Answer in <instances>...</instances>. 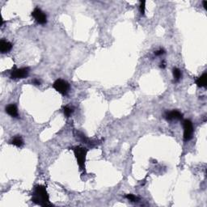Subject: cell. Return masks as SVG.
Returning a JSON list of instances; mask_svg holds the SVG:
<instances>
[{
    "label": "cell",
    "instance_id": "cell-17",
    "mask_svg": "<svg viewBox=\"0 0 207 207\" xmlns=\"http://www.w3.org/2000/svg\"><path fill=\"white\" fill-rule=\"evenodd\" d=\"M33 83L35 84V85H40V84H41V81H40L39 79H37V78H35V79L33 80Z\"/></svg>",
    "mask_w": 207,
    "mask_h": 207
},
{
    "label": "cell",
    "instance_id": "cell-16",
    "mask_svg": "<svg viewBox=\"0 0 207 207\" xmlns=\"http://www.w3.org/2000/svg\"><path fill=\"white\" fill-rule=\"evenodd\" d=\"M164 53H165V51H164V49H159V50H157L154 52V54L156 55V56H160V55L164 54Z\"/></svg>",
    "mask_w": 207,
    "mask_h": 207
},
{
    "label": "cell",
    "instance_id": "cell-6",
    "mask_svg": "<svg viewBox=\"0 0 207 207\" xmlns=\"http://www.w3.org/2000/svg\"><path fill=\"white\" fill-rule=\"evenodd\" d=\"M29 68L28 67H23L20 69H14L11 73V78L14 79L18 78H24L28 75Z\"/></svg>",
    "mask_w": 207,
    "mask_h": 207
},
{
    "label": "cell",
    "instance_id": "cell-3",
    "mask_svg": "<svg viewBox=\"0 0 207 207\" xmlns=\"http://www.w3.org/2000/svg\"><path fill=\"white\" fill-rule=\"evenodd\" d=\"M53 88H54L58 92H59L60 94L65 96V95H67V92H69L70 84H69L67 81L59 78V79H57V80L53 83Z\"/></svg>",
    "mask_w": 207,
    "mask_h": 207
},
{
    "label": "cell",
    "instance_id": "cell-12",
    "mask_svg": "<svg viewBox=\"0 0 207 207\" xmlns=\"http://www.w3.org/2000/svg\"><path fill=\"white\" fill-rule=\"evenodd\" d=\"M172 73H173V77L175 81L177 82V81L180 80V78H181V71H180V69L175 67V68H173V70H172Z\"/></svg>",
    "mask_w": 207,
    "mask_h": 207
},
{
    "label": "cell",
    "instance_id": "cell-18",
    "mask_svg": "<svg viewBox=\"0 0 207 207\" xmlns=\"http://www.w3.org/2000/svg\"><path fill=\"white\" fill-rule=\"evenodd\" d=\"M160 67L161 68H165V67H166V63H165V62H163V63H161V64H160Z\"/></svg>",
    "mask_w": 207,
    "mask_h": 207
},
{
    "label": "cell",
    "instance_id": "cell-11",
    "mask_svg": "<svg viewBox=\"0 0 207 207\" xmlns=\"http://www.w3.org/2000/svg\"><path fill=\"white\" fill-rule=\"evenodd\" d=\"M11 144L14 145V146H16L17 147H21L23 145V140L20 136L17 135L16 137H14L13 139H12V141L10 142Z\"/></svg>",
    "mask_w": 207,
    "mask_h": 207
},
{
    "label": "cell",
    "instance_id": "cell-2",
    "mask_svg": "<svg viewBox=\"0 0 207 207\" xmlns=\"http://www.w3.org/2000/svg\"><path fill=\"white\" fill-rule=\"evenodd\" d=\"M74 156L77 159L78 165L81 170H85V161H86L88 149L82 147H75L73 149Z\"/></svg>",
    "mask_w": 207,
    "mask_h": 207
},
{
    "label": "cell",
    "instance_id": "cell-1",
    "mask_svg": "<svg viewBox=\"0 0 207 207\" xmlns=\"http://www.w3.org/2000/svg\"><path fill=\"white\" fill-rule=\"evenodd\" d=\"M32 201L41 206H51L52 204L49 201V196L47 193L46 188L44 185H37L34 188Z\"/></svg>",
    "mask_w": 207,
    "mask_h": 207
},
{
    "label": "cell",
    "instance_id": "cell-7",
    "mask_svg": "<svg viewBox=\"0 0 207 207\" xmlns=\"http://www.w3.org/2000/svg\"><path fill=\"white\" fill-rule=\"evenodd\" d=\"M165 118L168 121H173V120H181L183 118V114L178 110H172L171 112H168L165 114Z\"/></svg>",
    "mask_w": 207,
    "mask_h": 207
},
{
    "label": "cell",
    "instance_id": "cell-8",
    "mask_svg": "<svg viewBox=\"0 0 207 207\" xmlns=\"http://www.w3.org/2000/svg\"><path fill=\"white\" fill-rule=\"evenodd\" d=\"M12 49V44L9 41H7L5 40H1L0 41V51L2 53H8L11 49Z\"/></svg>",
    "mask_w": 207,
    "mask_h": 207
},
{
    "label": "cell",
    "instance_id": "cell-19",
    "mask_svg": "<svg viewBox=\"0 0 207 207\" xmlns=\"http://www.w3.org/2000/svg\"><path fill=\"white\" fill-rule=\"evenodd\" d=\"M202 4H203V7L206 8V7H207V2H206V1H203V2H202Z\"/></svg>",
    "mask_w": 207,
    "mask_h": 207
},
{
    "label": "cell",
    "instance_id": "cell-15",
    "mask_svg": "<svg viewBox=\"0 0 207 207\" xmlns=\"http://www.w3.org/2000/svg\"><path fill=\"white\" fill-rule=\"evenodd\" d=\"M145 4H146V2L145 1H141L140 2V6H139V9H140V12L142 15H144L145 13Z\"/></svg>",
    "mask_w": 207,
    "mask_h": 207
},
{
    "label": "cell",
    "instance_id": "cell-4",
    "mask_svg": "<svg viewBox=\"0 0 207 207\" xmlns=\"http://www.w3.org/2000/svg\"><path fill=\"white\" fill-rule=\"evenodd\" d=\"M183 127H184V140L185 142H188L193 138L194 125L190 120L186 119L183 121Z\"/></svg>",
    "mask_w": 207,
    "mask_h": 207
},
{
    "label": "cell",
    "instance_id": "cell-14",
    "mask_svg": "<svg viewBox=\"0 0 207 207\" xmlns=\"http://www.w3.org/2000/svg\"><path fill=\"white\" fill-rule=\"evenodd\" d=\"M125 197L130 201H132V202H137V201H139V197H138L137 196L134 195V194H127V195L125 196Z\"/></svg>",
    "mask_w": 207,
    "mask_h": 207
},
{
    "label": "cell",
    "instance_id": "cell-13",
    "mask_svg": "<svg viewBox=\"0 0 207 207\" xmlns=\"http://www.w3.org/2000/svg\"><path fill=\"white\" fill-rule=\"evenodd\" d=\"M73 112H74V110H73L72 108L69 107V106H65L63 108V113H64V115L67 117H70L73 114Z\"/></svg>",
    "mask_w": 207,
    "mask_h": 207
},
{
    "label": "cell",
    "instance_id": "cell-5",
    "mask_svg": "<svg viewBox=\"0 0 207 207\" xmlns=\"http://www.w3.org/2000/svg\"><path fill=\"white\" fill-rule=\"evenodd\" d=\"M32 16L35 19L36 21L40 24H45L47 22V16L43 11L40 9L39 8H36L33 12Z\"/></svg>",
    "mask_w": 207,
    "mask_h": 207
},
{
    "label": "cell",
    "instance_id": "cell-9",
    "mask_svg": "<svg viewBox=\"0 0 207 207\" xmlns=\"http://www.w3.org/2000/svg\"><path fill=\"white\" fill-rule=\"evenodd\" d=\"M5 110H6L7 114H8V115H10L11 117H18V116H19L17 107H16V104H11L7 106Z\"/></svg>",
    "mask_w": 207,
    "mask_h": 207
},
{
    "label": "cell",
    "instance_id": "cell-10",
    "mask_svg": "<svg viewBox=\"0 0 207 207\" xmlns=\"http://www.w3.org/2000/svg\"><path fill=\"white\" fill-rule=\"evenodd\" d=\"M196 84L199 88H205L206 87L207 84V74L206 73H204L203 74H201L199 78H197L196 80Z\"/></svg>",
    "mask_w": 207,
    "mask_h": 207
}]
</instances>
